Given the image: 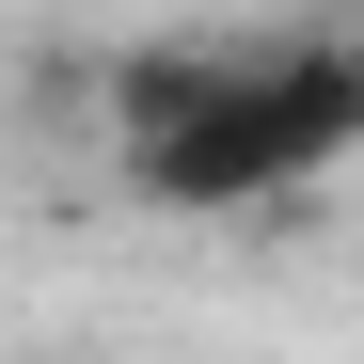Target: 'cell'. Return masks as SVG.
<instances>
[{
  "mask_svg": "<svg viewBox=\"0 0 364 364\" xmlns=\"http://www.w3.org/2000/svg\"><path fill=\"white\" fill-rule=\"evenodd\" d=\"M269 191H301V159H285V111H269V80H254V48H237L222 111L127 143V206H159V222H237V206H269Z\"/></svg>",
  "mask_w": 364,
  "mask_h": 364,
  "instance_id": "1",
  "label": "cell"
},
{
  "mask_svg": "<svg viewBox=\"0 0 364 364\" xmlns=\"http://www.w3.org/2000/svg\"><path fill=\"white\" fill-rule=\"evenodd\" d=\"M222 80H237L222 32H127V48H95V127L159 143V127H191V111H222Z\"/></svg>",
  "mask_w": 364,
  "mask_h": 364,
  "instance_id": "2",
  "label": "cell"
},
{
  "mask_svg": "<svg viewBox=\"0 0 364 364\" xmlns=\"http://www.w3.org/2000/svg\"><path fill=\"white\" fill-rule=\"evenodd\" d=\"M254 80H269V111H285V159L301 174H333V159H364V48H254Z\"/></svg>",
  "mask_w": 364,
  "mask_h": 364,
  "instance_id": "3",
  "label": "cell"
}]
</instances>
